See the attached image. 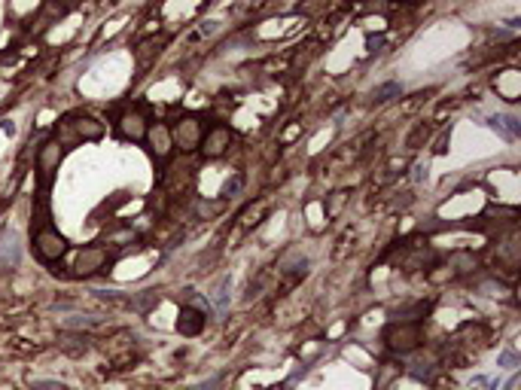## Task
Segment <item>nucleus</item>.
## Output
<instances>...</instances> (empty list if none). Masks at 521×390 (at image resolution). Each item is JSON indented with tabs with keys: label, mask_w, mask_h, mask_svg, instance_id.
Returning a JSON list of instances; mask_svg holds the SVG:
<instances>
[{
	"label": "nucleus",
	"mask_w": 521,
	"mask_h": 390,
	"mask_svg": "<svg viewBox=\"0 0 521 390\" xmlns=\"http://www.w3.org/2000/svg\"><path fill=\"white\" fill-rule=\"evenodd\" d=\"M207 317L201 314L198 308H192V305H186V308H180V317H177V333L180 336H198L201 329H205Z\"/></svg>",
	"instance_id": "nucleus-12"
},
{
	"label": "nucleus",
	"mask_w": 521,
	"mask_h": 390,
	"mask_svg": "<svg viewBox=\"0 0 521 390\" xmlns=\"http://www.w3.org/2000/svg\"><path fill=\"white\" fill-rule=\"evenodd\" d=\"M34 387L37 390H61V384H55V381H34Z\"/></svg>",
	"instance_id": "nucleus-16"
},
{
	"label": "nucleus",
	"mask_w": 521,
	"mask_h": 390,
	"mask_svg": "<svg viewBox=\"0 0 521 390\" xmlns=\"http://www.w3.org/2000/svg\"><path fill=\"white\" fill-rule=\"evenodd\" d=\"M168 128H171L174 149H180V153H196L201 144V135H205V126H201L198 116H183V119H177Z\"/></svg>",
	"instance_id": "nucleus-4"
},
{
	"label": "nucleus",
	"mask_w": 521,
	"mask_h": 390,
	"mask_svg": "<svg viewBox=\"0 0 521 390\" xmlns=\"http://www.w3.org/2000/svg\"><path fill=\"white\" fill-rule=\"evenodd\" d=\"M165 46H168L165 37H149V40H144V43L134 49V61H138V68H153V61L165 52Z\"/></svg>",
	"instance_id": "nucleus-11"
},
{
	"label": "nucleus",
	"mask_w": 521,
	"mask_h": 390,
	"mask_svg": "<svg viewBox=\"0 0 521 390\" xmlns=\"http://www.w3.org/2000/svg\"><path fill=\"white\" fill-rule=\"evenodd\" d=\"M101 137H104V122H98L95 116H89V113L64 116V119L58 122V128H55V140L64 149L77 147V144H82V140H101Z\"/></svg>",
	"instance_id": "nucleus-1"
},
{
	"label": "nucleus",
	"mask_w": 521,
	"mask_h": 390,
	"mask_svg": "<svg viewBox=\"0 0 521 390\" xmlns=\"http://www.w3.org/2000/svg\"><path fill=\"white\" fill-rule=\"evenodd\" d=\"M147 128H149V119L140 107H129V110H122L119 119H116V131H119V137H125V140H144Z\"/></svg>",
	"instance_id": "nucleus-7"
},
{
	"label": "nucleus",
	"mask_w": 521,
	"mask_h": 390,
	"mask_svg": "<svg viewBox=\"0 0 521 390\" xmlns=\"http://www.w3.org/2000/svg\"><path fill=\"white\" fill-rule=\"evenodd\" d=\"M232 144H235V135H232V128L229 126H211L201 135V144H198V153L205 156V159H223L226 153L232 149Z\"/></svg>",
	"instance_id": "nucleus-5"
},
{
	"label": "nucleus",
	"mask_w": 521,
	"mask_h": 390,
	"mask_svg": "<svg viewBox=\"0 0 521 390\" xmlns=\"http://www.w3.org/2000/svg\"><path fill=\"white\" fill-rule=\"evenodd\" d=\"M384 345L393 354H411L424 345V327L418 320H397L384 329Z\"/></svg>",
	"instance_id": "nucleus-2"
},
{
	"label": "nucleus",
	"mask_w": 521,
	"mask_h": 390,
	"mask_svg": "<svg viewBox=\"0 0 521 390\" xmlns=\"http://www.w3.org/2000/svg\"><path fill=\"white\" fill-rule=\"evenodd\" d=\"M110 250L101 244H91V247H82L77 253V260H73V275L77 278H91L98 275V271H104L107 265H110Z\"/></svg>",
	"instance_id": "nucleus-6"
},
{
	"label": "nucleus",
	"mask_w": 521,
	"mask_h": 390,
	"mask_svg": "<svg viewBox=\"0 0 521 390\" xmlns=\"http://www.w3.org/2000/svg\"><path fill=\"white\" fill-rule=\"evenodd\" d=\"M494 89H497V95L503 98V101H518L521 95V73L515 68H506L497 73V80H494Z\"/></svg>",
	"instance_id": "nucleus-10"
},
{
	"label": "nucleus",
	"mask_w": 521,
	"mask_h": 390,
	"mask_svg": "<svg viewBox=\"0 0 521 390\" xmlns=\"http://www.w3.org/2000/svg\"><path fill=\"white\" fill-rule=\"evenodd\" d=\"M344 202H348V193H344V189L332 193V195H330V204H326V213H330V217H339L342 207H344Z\"/></svg>",
	"instance_id": "nucleus-14"
},
{
	"label": "nucleus",
	"mask_w": 521,
	"mask_h": 390,
	"mask_svg": "<svg viewBox=\"0 0 521 390\" xmlns=\"http://www.w3.org/2000/svg\"><path fill=\"white\" fill-rule=\"evenodd\" d=\"M61 159H64V147L58 144L55 137H49V140L40 144V149H37V171H40V180H43V183H49V180L55 177Z\"/></svg>",
	"instance_id": "nucleus-8"
},
{
	"label": "nucleus",
	"mask_w": 521,
	"mask_h": 390,
	"mask_svg": "<svg viewBox=\"0 0 521 390\" xmlns=\"http://www.w3.org/2000/svg\"><path fill=\"white\" fill-rule=\"evenodd\" d=\"M34 250L43 262H61L64 253H67V238L58 232L55 226H40L34 232Z\"/></svg>",
	"instance_id": "nucleus-3"
},
{
	"label": "nucleus",
	"mask_w": 521,
	"mask_h": 390,
	"mask_svg": "<svg viewBox=\"0 0 521 390\" xmlns=\"http://www.w3.org/2000/svg\"><path fill=\"white\" fill-rule=\"evenodd\" d=\"M265 211H268V202H265V198H263V202H256V207L250 204L247 211L241 213V229H250V226H256V223H259V217H263Z\"/></svg>",
	"instance_id": "nucleus-13"
},
{
	"label": "nucleus",
	"mask_w": 521,
	"mask_h": 390,
	"mask_svg": "<svg viewBox=\"0 0 521 390\" xmlns=\"http://www.w3.org/2000/svg\"><path fill=\"white\" fill-rule=\"evenodd\" d=\"M144 140L149 147V156L159 159V162H165L168 156L174 153V140H171V128H168V122H149Z\"/></svg>",
	"instance_id": "nucleus-9"
},
{
	"label": "nucleus",
	"mask_w": 521,
	"mask_h": 390,
	"mask_svg": "<svg viewBox=\"0 0 521 390\" xmlns=\"http://www.w3.org/2000/svg\"><path fill=\"white\" fill-rule=\"evenodd\" d=\"M427 135H430V128H427V126H418V128L409 135L406 147H409V149H418V147H421V140H427Z\"/></svg>",
	"instance_id": "nucleus-15"
}]
</instances>
